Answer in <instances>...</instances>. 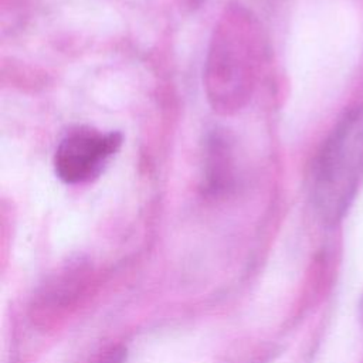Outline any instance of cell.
<instances>
[{
  "mask_svg": "<svg viewBox=\"0 0 363 363\" xmlns=\"http://www.w3.org/2000/svg\"><path fill=\"white\" fill-rule=\"evenodd\" d=\"M363 176V106L339 119L322 145L312 169L311 197L319 216L337 223L350 207Z\"/></svg>",
  "mask_w": 363,
  "mask_h": 363,
  "instance_id": "obj_1",
  "label": "cell"
},
{
  "mask_svg": "<svg viewBox=\"0 0 363 363\" xmlns=\"http://www.w3.org/2000/svg\"><path fill=\"white\" fill-rule=\"evenodd\" d=\"M257 30L245 14L224 18L210 50L206 84L216 109H237L248 98L257 65Z\"/></svg>",
  "mask_w": 363,
  "mask_h": 363,
  "instance_id": "obj_2",
  "label": "cell"
},
{
  "mask_svg": "<svg viewBox=\"0 0 363 363\" xmlns=\"http://www.w3.org/2000/svg\"><path fill=\"white\" fill-rule=\"evenodd\" d=\"M122 145L119 132L102 133L88 126L71 129L60 140L54 155V169L67 184L85 183L96 177L108 159Z\"/></svg>",
  "mask_w": 363,
  "mask_h": 363,
  "instance_id": "obj_3",
  "label": "cell"
},
{
  "mask_svg": "<svg viewBox=\"0 0 363 363\" xmlns=\"http://www.w3.org/2000/svg\"><path fill=\"white\" fill-rule=\"evenodd\" d=\"M225 138L213 133L206 143L204 179L206 189L211 193H220L231 184V155Z\"/></svg>",
  "mask_w": 363,
  "mask_h": 363,
  "instance_id": "obj_4",
  "label": "cell"
},
{
  "mask_svg": "<svg viewBox=\"0 0 363 363\" xmlns=\"http://www.w3.org/2000/svg\"><path fill=\"white\" fill-rule=\"evenodd\" d=\"M125 362V350L122 347H113L109 353L104 356L99 363H123Z\"/></svg>",
  "mask_w": 363,
  "mask_h": 363,
  "instance_id": "obj_5",
  "label": "cell"
},
{
  "mask_svg": "<svg viewBox=\"0 0 363 363\" xmlns=\"http://www.w3.org/2000/svg\"><path fill=\"white\" fill-rule=\"evenodd\" d=\"M359 315H360V319L363 322V296L360 299V303H359Z\"/></svg>",
  "mask_w": 363,
  "mask_h": 363,
  "instance_id": "obj_6",
  "label": "cell"
}]
</instances>
